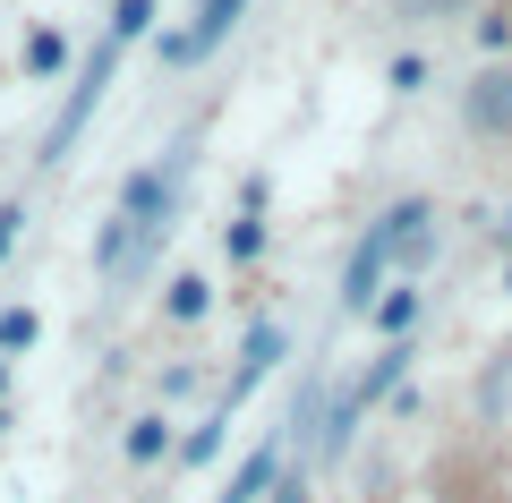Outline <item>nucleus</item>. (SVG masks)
Returning a JSON list of instances; mask_svg holds the SVG:
<instances>
[{
    "label": "nucleus",
    "mask_w": 512,
    "mask_h": 503,
    "mask_svg": "<svg viewBox=\"0 0 512 503\" xmlns=\"http://www.w3.org/2000/svg\"><path fill=\"white\" fill-rule=\"evenodd\" d=\"M180 171H188V145H180V154L137 162V171L120 180V205H111L103 239H94L103 282H146V273H154V256H163L171 222H180Z\"/></svg>",
    "instance_id": "obj_1"
},
{
    "label": "nucleus",
    "mask_w": 512,
    "mask_h": 503,
    "mask_svg": "<svg viewBox=\"0 0 512 503\" xmlns=\"http://www.w3.org/2000/svg\"><path fill=\"white\" fill-rule=\"evenodd\" d=\"M111 69H120V43L103 35L86 60H77V77H69V103H60V120L43 128V154H35V171H60V162H69V145L86 137V120L103 111V94H111Z\"/></svg>",
    "instance_id": "obj_2"
},
{
    "label": "nucleus",
    "mask_w": 512,
    "mask_h": 503,
    "mask_svg": "<svg viewBox=\"0 0 512 503\" xmlns=\"http://www.w3.org/2000/svg\"><path fill=\"white\" fill-rule=\"evenodd\" d=\"M393 282H402V273H393V205H384V214L359 231L350 265H342V316H376V299Z\"/></svg>",
    "instance_id": "obj_3"
},
{
    "label": "nucleus",
    "mask_w": 512,
    "mask_h": 503,
    "mask_svg": "<svg viewBox=\"0 0 512 503\" xmlns=\"http://www.w3.org/2000/svg\"><path fill=\"white\" fill-rule=\"evenodd\" d=\"M239 18H248V0H197L188 26H171V35H163V69H171V77H180V69H205V60L231 43Z\"/></svg>",
    "instance_id": "obj_4"
},
{
    "label": "nucleus",
    "mask_w": 512,
    "mask_h": 503,
    "mask_svg": "<svg viewBox=\"0 0 512 503\" xmlns=\"http://www.w3.org/2000/svg\"><path fill=\"white\" fill-rule=\"evenodd\" d=\"M282 350H291V333H282L274 316H256V324H248V342H239V367H231V384H222V418H231L239 401H248L256 384H265V376L282 367Z\"/></svg>",
    "instance_id": "obj_5"
},
{
    "label": "nucleus",
    "mask_w": 512,
    "mask_h": 503,
    "mask_svg": "<svg viewBox=\"0 0 512 503\" xmlns=\"http://www.w3.org/2000/svg\"><path fill=\"white\" fill-rule=\"evenodd\" d=\"M282 461H291V427H274L265 444L248 452V461L231 469V486H222L214 503H274V486H282Z\"/></svg>",
    "instance_id": "obj_6"
},
{
    "label": "nucleus",
    "mask_w": 512,
    "mask_h": 503,
    "mask_svg": "<svg viewBox=\"0 0 512 503\" xmlns=\"http://www.w3.org/2000/svg\"><path fill=\"white\" fill-rule=\"evenodd\" d=\"M461 120H470L478 137H512V60H495V69L470 77V94H461Z\"/></svg>",
    "instance_id": "obj_7"
},
{
    "label": "nucleus",
    "mask_w": 512,
    "mask_h": 503,
    "mask_svg": "<svg viewBox=\"0 0 512 503\" xmlns=\"http://www.w3.org/2000/svg\"><path fill=\"white\" fill-rule=\"evenodd\" d=\"M222 248H231V265H256V256H265V171L239 180V214H231V231H222Z\"/></svg>",
    "instance_id": "obj_8"
},
{
    "label": "nucleus",
    "mask_w": 512,
    "mask_h": 503,
    "mask_svg": "<svg viewBox=\"0 0 512 503\" xmlns=\"http://www.w3.org/2000/svg\"><path fill=\"white\" fill-rule=\"evenodd\" d=\"M120 452H128V469H154V461H171V452H180V427H171L163 410H146V418H128Z\"/></svg>",
    "instance_id": "obj_9"
},
{
    "label": "nucleus",
    "mask_w": 512,
    "mask_h": 503,
    "mask_svg": "<svg viewBox=\"0 0 512 503\" xmlns=\"http://www.w3.org/2000/svg\"><path fill=\"white\" fill-rule=\"evenodd\" d=\"M410 359H419V350H410V342H384V350H376V359H367V376H359V384H350V393H342V401H350V410H367V401H384V393H393V384H402V376H410Z\"/></svg>",
    "instance_id": "obj_10"
},
{
    "label": "nucleus",
    "mask_w": 512,
    "mask_h": 503,
    "mask_svg": "<svg viewBox=\"0 0 512 503\" xmlns=\"http://www.w3.org/2000/svg\"><path fill=\"white\" fill-rule=\"evenodd\" d=\"M419 307H427L419 282H393V290L376 299V333H384V342H410V333H419Z\"/></svg>",
    "instance_id": "obj_11"
},
{
    "label": "nucleus",
    "mask_w": 512,
    "mask_h": 503,
    "mask_svg": "<svg viewBox=\"0 0 512 503\" xmlns=\"http://www.w3.org/2000/svg\"><path fill=\"white\" fill-rule=\"evenodd\" d=\"M18 60H26V77L43 86V77H69L77 52H69V35H60V26H26V52H18Z\"/></svg>",
    "instance_id": "obj_12"
},
{
    "label": "nucleus",
    "mask_w": 512,
    "mask_h": 503,
    "mask_svg": "<svg viewBox=\"0 0 512 503\" xmlns=\"http://www.w3.org/2000/svg\"><path fill=\"white\" fill-rule=\"evenodd\" d=\"M205 307H214V282H205V273H171L163 316H171V324H205Z\"/></svg>",
    "instance_id": "obj_13"
},
{
    "label": "nucleus",
    "mask_w": 512,
    "mask_h": 503,
    "mask_svg": "<svg viewBox=\"0 0 512 503\" xmlns=\"http://www.w3.org/2000/svg\"><path fill=\"white\" fill-rule=\"evenodd\" d=\"M154 18H163V0H120V9H111V26H103V35L120 43V52H128V43H146V35H154Z\"/></svg>",
    "instance_id": "obj_14"
},
{
    "label": "nucleus",
    "mask_w": 512,
    "mask_h": 503,
    "mask_svg": "<svg viewBox=\"0 0 512 503\" xmlns=\"http://www.w3.org/2000/svg\"><path fill=\"white\" fill-rule=\"evenodd\" d=\"M43 342V316L35 307H0V359H26Z\"/></svg>",
    "instance_id": "obj_15"
},
{
    "label": "nucleus",
    "mask_w": 512,
    "mask_h": 503,
    "mask_svg": "<svg viewBox=\"0 0 512 503\" xmlns=\"http://www.w3.org/2000/svg\"><path fill=\"white\" fill-rule=\"evenodd\" d=\"M18 231H26V205L9 197V205H0V265H9V256H18Z\"/></svg>",
    "instance_id": "obj_16"
},
{
    "label": "nucleus",
    "mask_w": 512,
    "mask_h": 503,
    "mask_svg": "<svg viewBox=\"0 0 512 503\" xmlns=\"http://www.w3.org/2000/svg\"><path fill=\"white\" fill-rule=\"evenodd\" d=\"M419 86H427V60L402 52V60H393V94H419Z\"/></svg>",
    "instance_id": "obj_17"
},
{
    "label": "nucleus",
    "mask_w": 512,
    "mask_h": 503,
    "mask_svg": "<svg viewBox=\"0 0 512 503\" xmlns=\"http://www.w3.org/2000/svg\"><path fill=\"white\" fill-rule=\"evenodd\" d=\"M478 43H487V52H504V43H512V18H504V9H487V18H478Z\"/></svg>",
    "instance_id": "obj_18"
},
{
    "label": "nucleus",
    "mask_w": 512,
    "mask_h": 503,
    "mask_svg": "<svg viewBox=\"0 0 512 503\" xmlns=\"http://www.w3.org/2000/svg\"><path fill=\"white\" fill-rule=\"evenodd\" d=\"M402 18H444V9H461V0H393Z\"/></svg>",
    "instance_id": "obj_19"
},
{
    "label": "nucleus",
    "mask_w": 512,
    "mask_h": 503,
    "mask_svg": "<svg viewBox=\"0 0 512 503\" xmlns=\"http://www.w3.org/2000/svg\"><path fill=\"white\" fill-rule=\"evenodd\" d=\"M274 503H316V486H308V478H282V486H274Z\"/></svg>",
    "instance_id": "obj_20"
},
{
    "label": "nucleus",
    "mask_w": 512,
    "mask_h": 503,
    "mask_svg": "<svg viewBox=\"0 0 512 503\" xmlns=\"http://www.w3.org/2000/svg\"><path fill=\"white\" fill-rule=\"evenodd\" d=\"M0 401H9V359H0Z\"/></svg>",
    "instance_id": "obj_21"
},
{
    "label": "nucleus",
    "mask_w": 512,
    "mask_h": 503,
    "mask_svg": "<svg viewBox=\"0 0 512 503\" xmlns=\"http://www.w3.org/2000/svg\"><path fill=\"white\" fill-rule=\"evenodd\" d=\"M504 299H512V265H504Z\"/></svg>",
    "instance_id": "obj_22"
},
{
    "label": "nucleus",
    "mask_w": 512,
    "mask_h": 503,
    "mask_svg": "<svg viewBox=\"0 0 512 503\" xmlns=\"http://www.w3.org/2000/svg\"><path fill=\"white\" fill-rule=\"evenodd\" d=\"M504 248H512V214H504Z\"/></svg>",
    "instance_id": "obj_23"
},
{
    "label": "nucleus",
    "mask_w": 512,
    "mask_h": 503,
    "mask_svg": "<svg viewBox=\"0 0 512 503\" xmlns=\"http://www.w3.org/2000/svg\"><path fill=\"white\" fill-rule=\"evenodd\" d=\"M0 427H9V401H0Z\"/></svg>",
    "instance_id": "obj_24"
}]
</instances>
